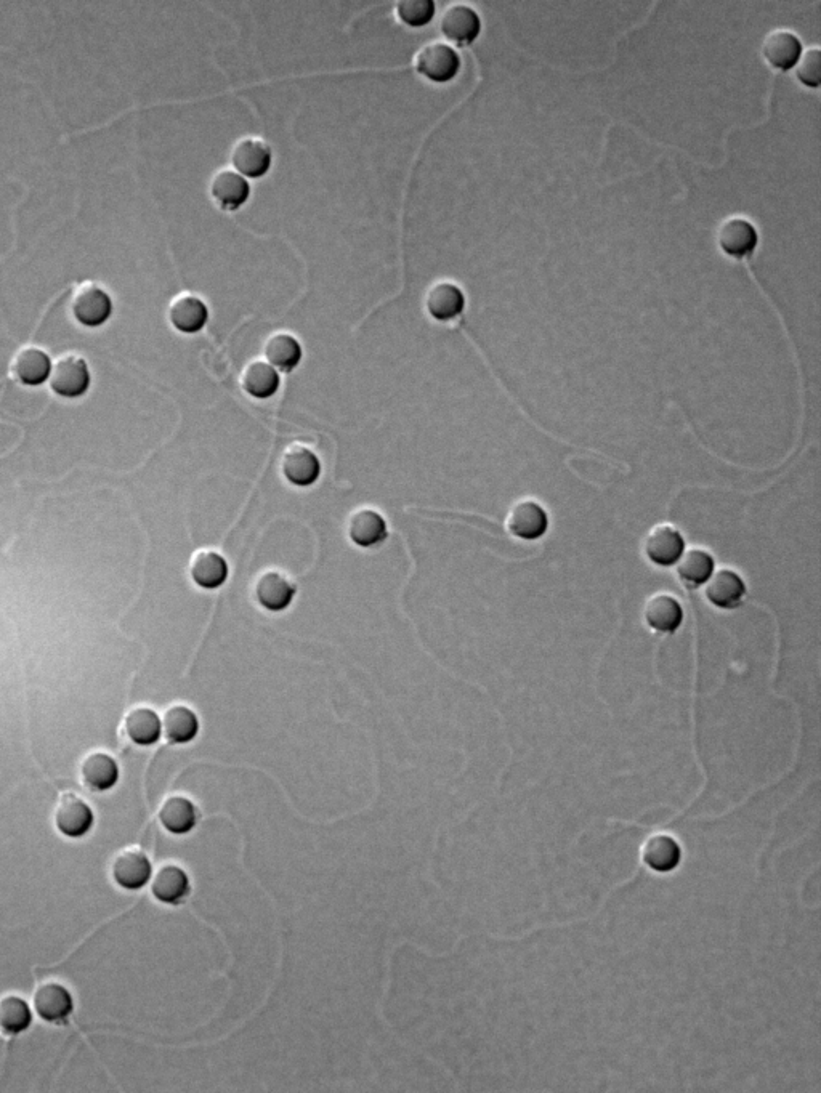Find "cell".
I'll return each instance as SVG.
<instances>
[{
	"label": "cell",
	"instance_id": "7",
	"mask_svg": "<svg viewBox=\"0 0 821 1093\" xmlns=\"http://www.w3.org/2000/svg\"><path fill=\"white\" fill-rule=\"evenodd\" d=\"M682 861V847L672 835L664 832L647 837L640 847V866H647L655 872H672L679 868Z\"/></svg>",
	"mask_w": 821,
	"mask_h": 1093
},
{
	"label": "cell",
	"instance_id": "18",
	"mask_svg": "<svg viewBox=\"0 0 821 1093\" xmlns=\"http://www.w3.org/2000/svg\"><path fill=\"white\" fill-rule=\"evenodd\" d=\"M169 321L182 334H198L209 321V308L196 295H178L170 303Z\"/></svg>",
	"mask_w": 821,
	"mask_h": 1093
},
{
	"label": "cell",
	"instance_id": "13",
	"mask_svg": "<svg viewBox=\"0 0 821 1093\" xmlns=\"http://www.w3.org/2000/svg\"><path fill=\"white\" fill-rule=\"evenodd\" d=\"M52 366L47 351L39 347H25L13 358L12 376L26 387H39L50 379Z\"/></svg>",
	"mask_w": 821,
	"mask_h": 1093
},
{
	"label": "cell",
	"instance_id": "16",
	"mask_svg": "<svg viewBox=\"0 0 821 1093\" xmlns=\"http://www.w3.org/2000/svg\"><path fill=\"white\" fill-rule=\"evenodd\" d=\"M255 597L260 606L271 613L288 610L296 597V585L284 574L268 571L262 574L255 585Z\"/></svg>",
	"mask_w": 821,
	"mask_h": 1093
},
{
	"label": "cell",
	"instance_id": "26",
	"mask_svg": "<svg viewBox=\"0 0 821 1093\" xmlns=\"http://www.w3.org/2000/svg\"><path fill=\"white\" fill-rule=\"evenodd\" d=\"M241 385L244 392L255 400H268L278 392L281 385V377L267 361H252L244 369L241 377Z\"/></svg>",
	"mask_w": 821,
	"mask_h": 1093
},
{
	"label": "cell",
	"instance_id": "5",
	"mask_svg": "<svg viewBox=\"0 0 821 1093\" xmlns=\"http://www.w3.org/2000/svg\"><path fill=\"white\" fill-rule=\"evenodd\" d=\"M506 526L512 536L522 541H536L546 534L549 517L538 502L522 499L510 507Z\"/></svg>",
	"mask_w": 821,
	"mask_h": 1093
},
{
	"label": "cell",
	"instance_id": "34",
	"mask_svg": "<svg viewBox=\"0 0 821 1093\" xmlns=\"http://www.w3.org/2000/svg\"><path fill=\"white\" fill-rule=\"evenodd\" d=\"M797 79L805 85L817 89L821 84V52L820 49H809L802 53L796 66Z\"/></svg>",
	"mask_w": 821,
	"mask_h": 1093
},
{
	"label": "cell",
	"instance_id": "19",
	"mask_svg": "<svg viewBox=\"0 0 821 1093\" xmlns=\"http://www.w3.org/2000/svg\"><path fill=\"white\" fill-rule=\"evenodd\" d=\"M34 1009L47 1023H65L74 1010V999L65 986L45 983L34 996Z\"/></svg>",
	"mask_w": 821,
	"mask_h": 1093
},
{
	"label": "cell",
	"instance_id": "28",
	"mask_svg": "<svg viewBox=\"0 0 821 1093\" xmlns=\"http://www.w3.org/2000/svg\"><path fill=\"white\" fill-rule=\"evenodd\" d=\"M159 819L170 834L185 835L198 824V810L195 803L185 797H170L162 805Z\"/></svg>",
	"mask_w": 821,
	"mask_h": 1093
},
{
	"label": "cell",
	"instance_id": "30",
	"mask_svg": "<svg viewBox=\"0 0 821 1093\" xmlns=\"http://www.w3.org/2000/svg\"><path fill=\"white\" fill-rule=\"evenodd\" d=\"M190 893V879L183 869L166 866L156 874L153 880V895L156 900L170 906H177Z\"/></svg>",
	"mask_w": 821,
	"mask_h": 1093
},
{
	"label": "cell",
	"instance_id": "29",
	"mask_svg": "<svg viewBox=\"0 0 821 1093\" xmlns=\"http://www.w3.org/2000/svg\"><path fill=\"white\" fill-rule=\"evenodd\" d=\"M162 733L166 735L170 743L174 744H188L196 739L199 733V718L198 715L190 709V707L177 706L170 707L164 714V720H162Z\"/></svg>",
	"mask_w": 821,
	"mask_h": 1093
},
{
	"label": "cell",
	"instance_id": "20",
	"mask_svg": "<svg viewBox=\"0 0 821 1093\" xmlns=\"http://www.w3.org/2000/svg\"><path fill=\"white\" fill-rule=\"evenodd\" d=\"M348 536L353 544L363 549H371L389 537V526L381 513L371 509H361L353 513L348 523Z\"/></svg>",
	"mask_w": 821,
	"mask_h": 1093
},
{
	"label": "cell",
	"instance_id": "23",
	"mask_svg": "<svg viewBox=\"0 0 821 1093\" xmlns=\"http://www.w3.org/2000/svg\"><path fill=\"white\" fill-rule=\"evenodd\" d=\"M765 60L773 68L780 69V71H789L796 66L797 61L802 55V44L799 41V37L791 31H773L767 36L764 42Z\"/></svg>",
	"mask_w": 821,
	"mask_h": 1093
},
{
	"label": "cell",
	"instance_id": "1",
	"mask_svg": "<svg viewBox=\"0 0 821 1093\" xmlns=\"http://www.w3.org/2000/svg\"><path fill=\"white\" fill-rule=\"evenodd\" d=\"M49 380L50 388L58 396L66 400H77L89 392L92 374H90L89 364L82 356L69 353L55 361Z\"/></svg>",
	"mask_w": 821,
	"mask_h": 1093
},
{
	"label": "cell",
	"instance_id": "8",
	"mask_svg": "<svg viewBox=\"0 0 821 1093\" xmlns=\"http://www.w3.org/2000/svg\"><path fill=\"white\" fill-rule=\"evenodd\" d=\"M717 241L725 254L735 259H745L756 251L759 234L756 226L746 218H727L717 231Z\"/></svg>",
	"mask_w": 821,
	"mask_h": 1093
},
{
	"label": "cell",
	"instance_id": "21",
	"mask_svg": "<svg viewBox=\"0 0 821 1093\" xmlns=\"http://www.w3.org/2000/svg\"><path fill=\"white\" fill-rule=\"evenodd\" d=\"M228 563L214 550H199L190 563L191 579L206 590L220 589L228 579Z\"/></svg>",
	"mask_w": 821,
	"mask_h": 1093
},
{
	"label": "cell",
	"instance_id": "22",
	"mask_svg": "<svg viewBox=\"0 0 821 1093\" xmlns=\"http://www.w3.org/2000/svg\"><path fill=\"white\" fill-rule=\"evenodd\" d=\"M119 765L106 752H94L82 762L81 776L85 786L95 792L111 791L119 781Z\"/></svg>",
	"mask_w": 821,
	"mask_h": 1093
},
{
	"label": "cell",
	"instance_id": "17",
	"mask_svg": "<svg viewBox=\"0 0 821 1093\" xmlns=\"http://www.w3.org/2000/svg\"><path fill=\"white\" fill-rule=\"evenodd\" d=\"M644 618L650 629L661 634H672L684 621V610L676 597L664 592L655 593L645 603Z\"/></svg>",
	"mask_w": 821,
	"mask_h": 1093
},
{
	"label": "cell",
	"instance_id": "27",
	"mask_svg": "<svg viewBox=\"0 0 821 1093\" xmlns=\"http://www.w3.org/2000/svg\"><path fill=\"white\" fill-rule=\"evenodd\" d=\"M263 353H265L268 364L283 372L294 371L302 361V355H304L299 340L294 335L288 334V332H278V334L271 335L265 343Z\"/></svg>",
	"mask_w": 821,
	"mask_h": 1093
},
{
	"label": "cell",
	"instance_id": "15",
	"mask_svg": "<svg viewBox=\"0 0 821 1093\" xmlns=\"http://www.w3.org/2000/svg\"><path fill=\"white\" fill-rule=\"evenodd\" d=\"M211 194L220 209L235 212L251 198V185L236 170H220L212 178Z\"/></svg>",
	"mask_w": 821,
	"mask_h": 1093
},
{
	"label": "cell",
	"instance_id": "24",
	"mask_svg": "<svg viewBox=\"0 0 821 1093\" xmlns=\"http://www.w3.org/2000/svg\"><path fill=\"white\" fill-rule=\"evenodd\" d=\"M425 307L433 319L451 321L458 318L466 308V297L456 284L437 283L430 287Z\"/></svg>",
	"mask_w": 821,
	"mask_h": 1093
},
{
	"label": "cell",
	"instance_id": "4",
	"mask_svg": "<svg viewBox=\"0 0 821 1093\" xmlns=\"http://www.w3.org/2000/svg\"><path fill=\"white\" fill-rule=\"evenodd\" d=\"M58 831L69 839H81L94 829L95 815L89 803L76 794H65L55 811Z\"/></svg>",
	"mask_w": 821,
	"mask_h": 1093
},
{
	"label": "cell",
	"instance_id": "33",
	"mask_svg": "<svg viewBox=\"0 0 821 1093\" xmlns=\"http://www.w3.org/2000/svg\"><path fill=\"white\" fill-rule=\"evenodd\" d=\"M437 7L433 0H400L397 4V17L409 28H422L429 25L435 17Z\"/></svg>",
	"mask_w": 821,
	"mask_h": 1093
},
{
	"label": "cell",
	"instance_id": "6",
	"mask_svg": "<svg viewBox=\"0 0 821 1093\" xmlns=\"http://www.w3.org/2000/svg\"><path fill=\"white\" fill-rule=\"evenodd\" d=\"M440 29L449 42L466 47L474 44L482 33V20L469 5H451L441 17Z\"/></svg>",
	"mask_w": 821,
	"mask_h": 1093
},
{
	"label": "cell",
	"instance_id": "3",
	"mask_svg": "<svg viewBox=\"0 0 821 1093\" xmlns=\"http://www.w3.org/2000/svg\"><path fill=\"white\" fill-rule=\"evenodd\" d=\"M417 73L437 84L453 81L461 69V58L453 47L432 42L422 47L414 58Z\"/></svg>",
	"mask_w": 821,
	"mask_h": 1093
},
{
	"label": "cell",
	"instance_id": "31",
	"mask_svg": "<svg viewBox=\"0 0 821 1093\" xmlns=\"http://www.w3.org/2000/svg\"><path fill=\"white\" fill-rule=\"evenodd\" d=\"M677 576L688 585H700L708 581L714 571V558L706 550L692 549L680 555L676 561Z\"/></svg>",
	"mask_w": 821,
	"mask_h": 1093
},
{
	"label": "cell",
	"instance_id": "9",
	"mask_svg": "<svg viewBox=\"0 0 821 1093\" xmlns=\"http://www.w3.org/2000/svg\"><path fill=\"white\" fill-rule=\"evenodd\" d=\"M231 164L244 178H262L271 167V150L260 138H241L231 151Z\"/></svg>",
	"mask_w": 821,
	"mask_h": 1093
},
{
	"label": "cell",
	"instance_id": "14",
	"mask_svg": "<svg viewBox=\"0 0 821 1093\" xmlns=\"http://www.w3.org/2000/svg\"><path fill=\"white\" fill-rule=\"evenodd\" d=\"M153 876V866L148 856L138 850H127L116 858L113 877L124 890L137 892L148 885Z\"/></svg>",
	"mask_w": 821,
	"mask_h": 1093
},
{
	"label": "cell",
	"instance_id": "10",
	"mask_svg": "<svg viewBox=\"0 0 821 1093\" xmlns=\"http://www.w3.org/2000/svg\"><path fill=\"white\" fill-rule=\"evenodd\" d=\"M281 470L289 483L299 488H308L320 478L321 462L315 452L302 444H292L284 452Z\"/></svg>",
	"mask_w": 821,
	"mask_h": 1093
},
{
	"label": "cell",
	"instance_id": "11",
	"mask_svg": "<svg viewBox=\"0 0 821 1093\" xmlns=\"http://www.w3.org/2000/svg\"><path fill=\"white\" fill-rule=\"evenodd\" d=\"M684 537L671 525H658L650 529L644 541V552L648 560L658 566L676 565L684 553Z\"/></svg>",
	"mask_w": 821,
	"mask_h": 1093
},
{
	"label": "cell",
	"instance_id": "12",
	"mask_svg": "<svg viewBox=\"0 0 821 1093\" xmlns=\"http://www.w3.org/2000/svg\"><path fill=\"white\" fill-rule=\"evenodd\" d=\"M745 593L746 585L740 574L727 568L712 573L704 587V595L709 603L722 610L737 608Z\"/></svg>",
	"mask_w": 821,
	"mask_h": 1093
},
{
	"label": "cell",
	"instance_id": "25",
	"mask_svg": "<svg viewBox=\"0 0 821 1093\" xmlns=\"http://www.w3.org/2000/svg\"><path fill=\"white\" fill-rule=\"evenodd\" d=\"M126 733L137 746L150 747L162 736V720L150 707H135L127 714Z\"/></svg>",
	"mask_w": 821,
	"mask_h": 1093
},
{
	"label": "cell",
	"instance_id": "32",
	"mask_svg": "<svg viewBox=\"0 0 821 1093\" xmlns=\"http://www.w3.org/2000/svg\"><path fill=\"white\" fill-rule=\"evenodd\" d=\"M33 1023V1012L21 997L9 996L0 1002V1029L5 1034L17 1036L25 1033Z\"/></svg>",
	"mask_w": 821,
	"mask_h": 1093
},
{
	"label": "cell",
	"instance_id": "2",
	"mask_svg": "<svg viewBox=\"0 0 821 1093\" xmlns=\"http://www.w3.org/2000/svg\"><path fill=\"white\" fill-rule=\"evenodd\" d=\"M71 311L77 323L94 329L103 326L113 315V300L102 286L84 283L74 292Z\"/></svg>",
	"mask_w": 821,
	"mask_h": 1093
}]
</instances>
